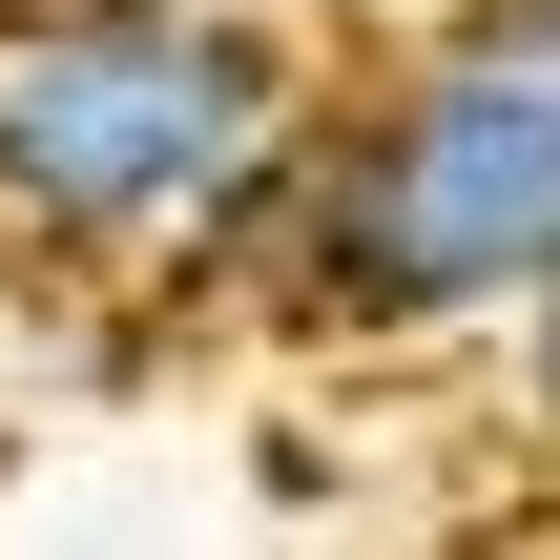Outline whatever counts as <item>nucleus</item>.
<instances>
[{
    "label": "nucleus",
    "instance_id": "2",
    "mask_svg": "<svg viewBox=\"0 0 560 560\" xmlns=\"http://www.w3.org/2000/svg\"><path fill=\"white\" fill-rule=\"evenodd\" d=\"M312 42L249 0H0V249L21 270H249L312 145Z\"/></svg>",
    "mask_w": 560,
    "mask_h": 560
},
{
    "label": "nucleus",
    "instance_id": "1",
    "mask_svg": "<svg viewBox=\"0 0 560 560\" xmlns=\"http://www.w3.org/2000/svg\"><path fill=\"white\" fill-rule=\"evenodd\" d=\"M270 312L332 353L499 332L560 270V0H436L270 187Z\"/></svg>",
    "mask_w": 560,
    "mask_h": 560
},
{
    "label": "nucleus",
    "instance_id": "3",
    "mask_svg": "<svg viewBox=\"0 0 560 560\" xmlns=\"http://www.w3.org/2000/svg\"><path fill=\"white\" fill-rule=\"evenodd\" d=\"M499 332H520V416H540V436H560V270H540V291H520V312H499Z\"/></svg>",
    "mask_w": 560,
    "mask_h": 560
}]
</instances>
